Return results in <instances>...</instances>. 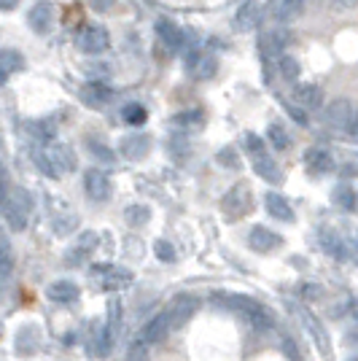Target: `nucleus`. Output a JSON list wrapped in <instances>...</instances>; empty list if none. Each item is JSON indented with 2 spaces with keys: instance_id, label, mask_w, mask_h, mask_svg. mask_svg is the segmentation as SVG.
Segmentation results:
<instances>
[{
  "instance_id": "f257e3e1",
  "label": "nucleus",
  "mask_w": 358,
  "mask_h": 361,
  "mask_svg": "<svg viewBox=\"0 0 358 361\" xmlns=\"http://www.w3.org/2000/svg\"><path fill=\"white\" fill-rule=\"evenodd\" d=\"M35 165L49 178H60L65 173L75 170V154L68 143H49L46 149H38L32 154Z\"/></svg>"
},
{
  "instance_id": "f03ea898",
  "label": "nucleus",
  "mask_w": 358,
  "mask_h": 361,
  "mask_svg": "<svg viewBox=\"0 0 358 361\" xmlns=\"http://www.w3.org/2000/svg\"><path fill=\"white\" fill-rule=\"evenodd\" d=\"M226 307L229 310H235L245 324H251L254 329L259 331H267L275 326V316H272V310H269L267 305H261L259 300L254 297H245V294H226Z\"/></svg>"
},
{
  "instance_id": "7ed1b4c3",
  "label": "nucleus",
  "mask_w": 358,
  "mask_h": 361,
  "mask_svg": "<svg viewBox=\"0 0 358 361\" xmlns=\"http://www.w3.org/2000/svg\"><path fill=\"white\" fill-rule=\"evenodd\" d=\"M245 146H248V157H251V165H254V173H259V178L269 180V183H280L283 180L280 167L275 162V157L267 151L261 137L245 135Z\"/></svg>"
},
{
  "instance_id": "20e7f679",
  "label": "nucleus",
  "mask_w": 358,
  "mask_h": 361,
  "mask_svg": "<svg viewBox=\"0 0 358 361\" xmlns=\"http://www.w3.org/2000/svg\"><path fill=\"white\" fill-rule=\"evenodd\" d=\"M32 213V197L25 192V189H8V197H6V205L0 216L8 221L11 229H25L27 226V219Z\"/></svg>"
},
{
  "instance_id": "39448f33",
  "label": "nucleus",
  "mask_w": 358,
  "mask_h": 361,
  "mask_svg": "<svg viewBox=\"0 0 358 361\" xmlns=\"http://www.w3.org/2000/svg\"><path fill=\"white\" fill-rule=\"evenodd\" d=\"M221 211L226 213L229 221H240V219H245L248 213L254 211V192H251V186L245 180L235 183L226 192L224 200H221Z\"/></svg>"
},
{
  "instance_id": "423d86ee",
  "label": "nucleus",
  "mask_w": 358,
  "mask_h": 361,
  "mask_svg": "<svg viewBox=\"0 0 358 361\" xmlns=\"http://www.w3.org/2000/svg\"><path fill=\"white\" fill-rule=\"evenodd\" d=\"M323 119L331 130L345 133V135H356V106L350 100H334L328 103V108L323 111Z\"/></svg>"
},
{
  "instance_id": "0eeeda50",
  "label": "nucleus",
  "mask_w": 358,
  "mask_h": 361,
  "mask_svg": "<svg viewBox=\"0 0 358 361\" xmlns=\"http://www.w3.org/2000/svg\"><path fill=\"white\" fill-rule=\"evenodd\" d=\"M90 272L92 278L97 281V286L103 288H124L132 283V270L116 267V264H94Z\"/></svg>"
},
{
  "instance_id": "6e6552de",
  "label": "nucleus",
  "mask_w": 358,
  "mask_h": 361,
  "mask_svg": "<svg viewBox=\"0 0 358 361\" xmlns=\"http://www.w3.org/2000/svg\"><path fill=\"white\" fill-rule=\"evenodd\" d=\"M84 189H87L92 202H108L111 195H113V180H111L108 173L92 167V170L84 173Z\"/></svg>"
},
{
  "instance_id": "1a4fd4ad",
  "label": "nucleus",
  "mask_w": 358,
  "mask_h": 361,
  "mask_svg": "<svg viewBox=\"0 0 358 361\" xmlns=\"http://www.w3.org/2000/svg\"><path fill=\"white\" fill-rule=\"evenodd\" d=\"M108 46H111V32L103 25H90L78 32V49L84 54H103Z\"/></svg>"
},
{
  "instance_id": "9d476101",
  "label": "nucleus",
  "mask_w": 358,
  "mask_h": 361,
  "mask_svg": "<svg viewBox=\"0 0 358 361\" xmlns=\"http://www.w3.org/2000/svg\"><path fill=\"white\" fill-rule=\"evenodd\" d=\"M197 307H199V300H197L195 294H180V297H175L173 307L167 310L170 329H180L183 324H189V318L197 313Z\"/></svg>"
},
{
  "instance_id": "9b49d317",
  "label": "nucleus",
  "mask_w": 358,
  "mask_h": 361,
  "mask_svg": "<svg viewBox=\"0 0 358 361\" xmlns=\"http://www.w3.org/2000/svg\"><path fill=\"white\" fill-rule=\"evenodd\" d=\"M186 71H189V75L197 78V81H208V78H213L216 71H218V60H216L213 54H208V51H192V54L186 57Z\"/></svg>"
},
{
  "instance_id": "f8f14e48",
  "label": "nucleus",
  "mask_w": 358,
  "mask_h": 361,
  "mask_svg": "<svg viewBox=\"0 0 358 361\" xmlns=\"http://www.w3.org/2000/svg\"><path fill=\"white\" fill-rule=\"evenodd\" d=\"M94 248H97V232H84V235L68 248L65 262H68L70 267H81V264L94 254Z\"/></svg>"
},
{
  "instance_id": "ddd939ff",
  "label": "nucleus",
  "mask_w": 358,
  "mask_h": 361,
  "mask_svg": "<svg viewBox=\"0 0 358 361\" xmlns=\"http://www.w3.org/2000/svg\"><path fill=\"white\" fill-rule=\"evenodd\" d=\"M248 245L254 248L256 254H272L275 248H280L283 245V238L278 235V232H272L267 226H254L251 229V235H248Z\"/></svg>"
},
{
  "instance_id": "4468645a",
  "label": "nucleus",
  "mask_w": 358,
  "mask_h": 361,
  "mask_svg": "<svg viewBox=\"0 0 358 361\" xmlns=\"http://www.w3.org/2000/svg\"><path fill=\"white\" fill-rule=\"evenodd\" d=\"M78 97L81 103L90 108H103L108 100H113V90L103 84V81H87L81 90H78Z\"/></svg>"
},
{
  "instance_id": "2eb2a0df",
  "label": "nucleus",
  "mask_w": 358,
  "mask_h": 361,
  "mask_svg": "<svg viewBox=\"0 0 358 361\" xmlns=\"http://www.w3.org/2000/svg\"><path fill=\"white\" fill-rule=\"evenodd\" d=\"M27 22H30V27L35 32H41V35L49 32L51 25H54V3L51 0H38L30 8V14H27Z\"/></svg>"
},
{
  "instance_id": "dca6fc26",
  "label": "nucleus",
  "mask_w": 358,
  "mask_h": 361,
  "mask_svg": "<svg viewBox=\"0 0 358 361\" xmlns=\"http://www.w3.org/2000/svg\"><path fill=\"white\" fill-rule=\"evenodd\" d=\"M232 22H235V30L237 32H251L261 22V6L256 0H245L237 11H235Z\"/></svg>"
},
{
  "instance_id": "f3484780",
  "label": "nucleus",
  "mask_w": 358,
  "mask_h": 361,
  "mask_svg": "<svg viewBox=\"0 0 358 361\" xmlns=\"http://www.w3.org/2000/svg\"><path fill=\"white\" fill-rule=\"evenodd\" d=\"M299 316H302V321H304V326H307V331H310V337L315 340V345L321 348V353H323V356H331V340H328L323 324H321L310 310H304V307H299Z\"/></svg>"
},
{
  "instance_id": "a211bd4d",
  "label": "nucleus",
  "mask_w": 358,
  "mask_h": 361,
  "mask_svg": "<svg viewBox=\"0 0 358 361\" xmlns=\"http://www.w3.org/2000/svg\"><path fill=\"white\" fill-rule=\"evenodd\" d=\"M167 331H170V318L167 313H159V316H154L143 326L140 331V343H146V345H156V343H162L164 337H167Z\"/></svg>"
},
{
  "instance_id": "6ab92c4d",
  "label": "nucleus",
  "mask_w": 358,
  "mask_h": 361,
  "mask_svg": "<svg viewBox=\"0 0 358 361\" xmlns=\"http://www.w3.org/2000/svg\"><path fill=\"white\" fill-rule=\"evenodd\" d=\"M119 149H121V154H124L127 159L137 162V159H143V157L149 154L151 140H149V135H143V133H132V135L121 137Z\"/></svg>"
},
{
  "instance_id": "aec40b11",
  "label": "nucleus",
  "mask_w": 358,
  "mask_h": 361,
  "mask_svg": "<svg viewBox=\"0 0 358 361\" xmlns=\"http://www.w3.org/2000/svg\"><path fill=\"white\" fill-rule=\"evenodd\" d=\"M302 8H304V0H272L269 3V11L275 16V22H280V25L294 22L302 14Z\"/></svg>"
},
{
  "instance_id": "412c9836",
  "label": "nucleus",
  "mask_w": 358,
  "mask_h": 361,
  "mask_svg": "<svg viewBox=\"0 0 358 361\" xmlns=\"http://www.w3.org/2000/svg\"><path fill=\"white\" fill-rule=\"evenodd\" d=\"M46 294H49V300L57 302V305H73L78 302V286H75L73 281H54L51 286L46 288Z\"/></svg>"
},
{
  "instance_id": "4be33fe9",
  "label": "nucleus",
  "mask_w": 358,
  "mask_h": 361,
  "mask_svg": "<svg viewBox=\"0 0 358 361\" xmlns=\"http://www.w3.org/2000/svg\"><path fill=\"white\" fill-rule=\"evenodd\" d=\"M38 345H41V329L38 326L27 324V326L16 331V353L19 356H30V353H35Z\"/></svg>"
},
{
  "instance_id": "5701e85b",
  "label": "nucleus",
  "mask_w": 358,
  "mask_h": 361,
  "mask_svg": "<svg viewBox=\"0 0 358 361\" xmlns=\"http://www.w3.org/2000/svg\"><path fill=\"white\" fill-rule=\"evenodd\" d=\"M156 35H159V41L167 44L170 49H178V46L183 44V30H180L173 19H167V16H159V19H156Z\"/></svg>"
},
{
  "instance_id": "b1692460",
  "label": "nucleus",
  "mask_w": 358,
  "mask_h": 361,
  "mask_svg": "<svg viewBox=\"0 0 358 361\" xmlns=\"http://www.w3.org/2000/svg\"><path fill=\"white\" fill-rule=\"evenodd\" d=\"M304 165H307L310 173H328L334 167V159H331V154L326 149L313 146V149L304 151Z\"/></svg>"
},
{
  "instance_id": "393cba45",
  "label": "nucleus",
  "mask_w": 358,
  "mask_h": 361,
  "mask_svg": "<svg viewBox=\"0 0 358 361\" xmlns=\"http://www.w3.org/2000/svg\"><path fill=\"white\" fill-rule=\"evenodd\" d=\"M297 103L307 111H318L323 108V90L318 84H302L297 90Z\"/></svg>"
},
{
  "instance_id": "a878e982",
  "label": "nucleus",
  "mask_w": 358,
  "mask_h": 361,
  "mask_svg": "<svg viewBox=\"0 0 358 361\" xmlns=\"http://www.w3.org/2000/svg\"><path fill=\"white\" fill-rule=\"evenodd\" d=\"M267 211H269V216H275L278 221H294V208L288 205V200H285L283 195L269 192L267 195Z\"/></svg>"
},
{
  "instance_id": "bb28decb",
  "label": "nucleus",
  "mask_w": 358,
  "mask_h": 361,
  "mask_svg": "<svg viewBox=\"0 0 358 361\" xmlns=\"http://www.w3.org/2000/svg\"><path fill=\"white\" fill-rule=\"evenodd\" d=\"M331 200H334V205H337L340 211H347V213L356 211V189L347 186V183H340V186L334 189Z\"/></svg>"
},
{
  "instance_id": "cd10ccee",
  "label": "nucleus",
  "mask_w": 358,
  "mask_h": 361,
  "mask_svg": "<svg viewBox=\"0 0 358 361\" xmlns=\"http://www.w3.org/2000/svg\"><path fill=\"white\" fill-rule=\"evenodd\" d=\"M25 68V57L16 51V49H0V71L8 75L14 71H22Z\"/></svg>"
},
{
  "instance_id": "c85d7f7f",
  "label": "nucleus",
  "mask_w": 358,
  "mask_h": 361,
  "mask_svg": "<svg viewBox=\"0 0 358 361\" xmlns=\"http://www.w3.org/2000/svg\"><path fill=\"white\" fill-rule=\"evenodd\" d=\"M321 245H323V251H328L334 259H347V248H345V240L340 235L323 232V235H321Z\"/></svg>"
},
{
  "instance_id": "c756f323",
  "label": "nucleus",
  "mask_w": 358,
  "mask_h": 361,
  "mask_svg": "<svg viewBox=\"0 0 358 361\" xmlns=\"http://www.w3.org/2000/svg\"><path fill=\"white\" fill-rule=\"evenodd\" d=\"M51 226L57 235H70L75 226H78V216L73 211L68 213H51Z\"/></svg>"
},
{
  "instance_id": "7c9ffc66",
  "label": "nucleus",
  "mask_w": 358,
  "mask_h": 361,
  "mask_svg": "<svg viewBox=\"0 0 358 361\" xmlns=\"http://www.w3.org/2000/svg\"><path fill=\"white\" fill-rule=\"evenodd\" d=\"M267 137L269 143H272V149L275 151H285L288 146H291V137H288V133H285L283 124H278V121H272L267 130Z\"/></svg>"
},
{
  "instance_id": "2f4dec72",
  "label": "nucleus",
  "mask_w": 358,
  "mask_h": 361,
  "mask_svg": "<svg viewBox=\"0 0 358 361\" xmlns=\"http://www.w3.org/2000/svg\"><path fill=\"white\" fill-rule=\"evenodd\" d=\"M151 219V211L146 205H127L124 208V221L130 226H146Z\"/></svg>"
},
{
  "instance_id": "473e14b6",
  "label": "nucleus",
  "mask_w": 358,
  "mask_h": 361,
  "mask_svg": "<svg viewBox=\"0 0 358 361\" xmlns=\"http://www.w3.org/2000/svg\"><path fill=\"white\" fill-rule=\"evenodd\" d=\"M121 116H124L127 124L140 127V124H146V119H149V111H146V106H140V103H127L124 111H121Z\"/></svg>"
},
{
  "instance_id": "72a5a7b5",
  "label": "nucleus",
  "mask_w": 358,
  "mask_h": 361,
  "mask_svg": "<svg viewBox=\"0 0 358 361\" xmlns=\"http://www.w3.org/2000/svg\"><path fill=\"white\" fill-rule=\"evenodd\" d=\"M278 71H280V75H283L285 81H297L299 73H302L299 60H297V57H288V54H283V57H280V62H278Z\"/></svg>"
},
{
  "instance_id": "f704fd0d",
  "label": "nucleus",
  "mask_w": 358,
  "mask_h": 361,
  "mask_svg": "<svg viewBox=\"0 0 358 361\" xmlns=\"http://www.w3.org/2000/svg\"><path fill=\"white\" fill-rule=\"evenodd\" d=\"M119 324H121V305H119V300H111V305H108V326H105V329L111 331L113 340H116Z\"/></svg>"
},
{
  "instance_id": "c9c22d12",
  "label": "nucleus",
  "mask_w": 358,
  "mask_h": 361,
  "mask_svg": "<svg viewBox=\"0 0 358 361\" xmlns=\"http://www.w3.org/2000/svg\"><path fill=\"white\" fill-rule=\"evenodd\" d=\"M288 41H291V32L283 30V27H278V30L267 32V38H264V44H267L272 51H280V49H283Z\"/></svg>"
},
{
  "instance_id": "e433bc0d",
  "label": "nucleus",
  "mask_w": 358,
  "mask_h": 361,
  "mask_svg": "<svg viewBox=\"0 0 358 361\" xmlns=\"http://www.w3.org/2000/svg\"><path fill=\"white\" fill-rule=\"evenodd\" d=\"M87 146H90L94 159H103V162H113V159H116V157H113V151L108 149L105 143H100L97 137H90V140H87Z\"/></svg>"
},
{
  "instance_id": "4c0bfd02",
  "label": "nucleus",
  "mask_w": 358,
  "mask_h": 361,
  "mask_svg": "<svg viewBox=\"0 0 358 361\" xmlns=\"http://www.w3.org/2000/svg\"><path fill=\"white\" fill-rule=\"evenodd\" d=\"M127 361H149V345L146 343H132L130 350H127Z\"/></svg>"
},
{
  "instance_id": "58836bf2",
  "label": "nucleus",
  "mask_w": 358,
  "mask_h": 361,
  "mask_svg": "<svg viewBox=\"0 0 358 361\" xmlns=\"http://www.w3.org/2000/svg\"><path fill=\"white\" fill-rule=\"evenodd\" d=\"M154 251H156V256H159L162 262H175V248H173V243L156 240L154 243Z\"/></svg>"
},
{
  "instance_id": "ea45409f",
  "label": "nucleus",
  "mask_w": 358,
  "mask_h": 361,
  "mask_svg": "<svg viewBox=\"0 0 358 361\" xmlns=\"http://www.w3.org/2000/svg\"><path fill=\"white\" fill-rule=\"evenodd\" d=\"M218 162L226 167H237L240 165V159H237V154L232 149H224V151H218Z\"/></svg>"
},
{
  "instance_id": "a19ab883",
  "label": "nucleus",
  "mask_w": 358,
  "mask_h": 361,
  "mask_svg": "<svg viewBox=\"0 0 358 361\" xmlns=\"http://www.w3.org/2000/svg\"><path fill=\"white\" fill-rule=\"evenodd\" d=\"M92 6H94V11H111L116 6V0H92Z\"/></svg>"
},
{
  "instance_id": "79ce46f5",
  "label": "nucleus",
  "mask_w": 358,
  "mask_h": 361,
  "mask_svg": "<svg viewBox=\"0 0 358 361\" xmlns=\"http://www.w3.org/2000/svg\"><path fill=\"white\" fill-rule=\"evenodd\" d=\"M6 197H8V183H0V211L6 205Z\"/></svg>"
},
{
  "instance_id": "37998d69",
  "label": "nucleus",
  "mask_w": 358,
  "mask_h": 361,
  "mask_svg": "<svg viewBox=\"0 0 358 361\" xmlns=\"http://www.w3.org/2000/svg\"><path fill=\"white\" fill-rule=\"evenodd\" d=\"M334 6H337V8H353L356 0H334Z\"/></svg>"
},
{
  "instance_id": "c03bdc74",
  "label": "nucleus",
  "mask_w": 358,
  "mask_h": 361,
  "mask_svg": "<svg viewBox=\"0 0 358 361\" xmlns=\"http://www.w3.org/2000/svg\"><path fill=\"white\" fill-rule=\"evenodd\" d=\"M16 3H19V0H0V8H3V11H11V8H16Z\"/></svg>"
},
{
  "instance_id": "a18cd8bd",
  "label": "nucleus",
  "mask_w": 358,
  "mask_h": 361,
  "mask_svg": "<svg viewBox=\"0 0 358 361\" xmlns=\"http://www.w3.org/2000/svg\"><path fill=\"white\" fill-rule=\"evenodd\" d=\"M291 116H294L297 121H302V124L307 121V119H304V114H302V111H297V108H291Z\"/></svg>"
},
{
  "instance_id": "49530a36",
  "label": "nucleus",
  "mask_w": 358,
  "mask_h": 361,
  "mask_svg": "<svg viewBox=\"0 0 358 361\" xmlns=\"http://www.w3.org/2000/svg\"><path fill=\"white\" fill-rule=\"evenodd\" d=\"M0 183H6V165L0 162Z\"/></svg>"
},
{
  "instance_id": "de8ad7c7",
  "label": "nucleus",
  "mask_w": 358,
  "mask_h": 361,
  "mask_svg": "<svg viewBox=\"0 0 358 361\" xmlns=\"http://www.w3.org/2000/svg\"><path fill=\"white\" fill-rule=\"evenodd\" d=\"M6 78H8V75H6V73H3V71H0V87L6 84Z\"/></svg>"
},
{
  "instance_id": "09e8293b",
  "label": "nucleus",
  "mask_w": 358,
  "mask_h": 361,
  "mask_svg": "<svg viewBox=\"0 0 358 361\" xmlns=\"http://www.w3.org/2000/svg\"><path fill=\"white\" fill-rule=\"evenodd\" d=\"M0 337H3V324H0Z\"/></svg>"
},
{
  "instance_id": "8fccbe9b",
  "label": "nucleus",
  "mask_w": 358,
  "mask_h": 361,
  "mask_svg": "<svg viewBox=\"0 0 358 361\" xmlns=\"http://www.w3.org/2000/svg\"><path fill=\"white\" fill-rule=\"evenodd\" d=\"M0 151H3V137H0Z\"/></svg>"
}]
</instances>
